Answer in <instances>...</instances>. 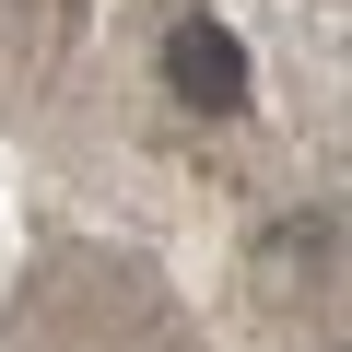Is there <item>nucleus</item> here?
<instances>
[{"mask_svg":"<svg viewBox=\"0 0 352 352\" xmlns=\"http://www.w3.org/2000/svg\"><path fill=\"white\" fill-rule=\"evenodd\" d=\"M164 82L188 94L200 118H235L247 106V47H235V24H212V12H188L164 36Z\"/></svg>","mask_w":352,"mask_h":352,"instance_id":"nucleus-1","label":"nucleus"}]
</instances>
